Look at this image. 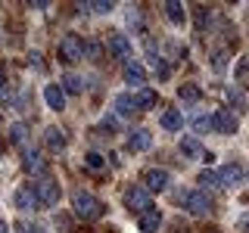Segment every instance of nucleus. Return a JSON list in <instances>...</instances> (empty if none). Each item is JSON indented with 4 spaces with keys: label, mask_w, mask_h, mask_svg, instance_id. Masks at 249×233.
Returning a JSON list of instances; mask_svg holds the SVG:
<instances>
[{
    "label": "nucleus",
    "mask_w": 249,
    "mask_h": 233,
    "mask_svg": "<svg viewBox=\"0 0 249 233\" xmlns=\"http://www.w3.org/2000/svg\"><path fill=\"white\" fill-rule=\"evenodd\" d=\"M178 205H184L193 217H209L212 215V199L199 190H181L178 193Z\"/></svg>",
    "instance_id": "obj_1"
},
{
    "label": "nucleus",
    "mask_w": 249,
    "mask_h": 233,
    "mask_svg": "<svg viewBox=\"0 0 249 233\" xmlns=\"http://www.w3.org/2000/svg\"><path fill=\"white\" fill-rule=\"evenodd\" d=\"M72 212L81 217V221H93V217H100V212H103V205H100V199L93 196V193L88 190H78L72 196Z\"/></svg>",
    "instance_id": "obj_2"
},
{
    "label": "nucleus",
    "mask_w": 249,
    "mask_h": 233,
    "mask_svg": "<svg viewBox=\"0 0 249 233\" xmlns=\"http://www.w3.org/2000/svg\"><path fill=\"white\" fill-rule=\"evenodd\" d=\"M124 205H128L131 212L146 215V212H153V193L146 190V186H128V190H124Z\"/></svg>",
    "instance_id": "obj_3"
},
{
    "label": "nucleus",
    "mask_w": 249,
    "mask_h": 233,
    "mask_svg": "<svg viewBox=\"0 0 249 233\" xmlns=\"http://www.w3.org/2000/svg\"><path fill=\"white\" fill-rule=\"evenodd\" d=\"M35 193H37V202H41V205H56L59 202V181H53L50 174L37 177Z\"/></svg>",
    "instance_id": "obj_4"
},
{
    "label": "nucleus",
    "mask_w": 249,
    "mask_h": 233,
    "mask_svg": "<svg viewBox=\"0 0 249 233\" xmlns=\"http://www.w3.org/2000/svg\"><path fill=\"white\" fill-rule=\"evenodd\" d=\"M81 56H84V41H81V37H78V34L62 37V44H59V59L66 62V66H75Z\"/></svg>",
    "instance_id": "obj_5"
},
{
    "label": "nucleus",
    "mask_w": 249,
    "mask_h": 233,
    "mask_svg": "<svg viewBox=\"0 0 249 233\" xmlns=\"http://www.w3.org/2000/svg\"><path fill=\"white\" fill-rule=\"evenodd\" d=\"M212 128L221 131V134H237V128H240L237 112H233V109H228V106H221V109L212 115Z\"/></svg>",
    "instance_id": "obj_6"
},
{
    "label": "nucleus",
    "mask_w": 249,
    "mask_h": 233,
    "mask_svg": "<svg viewBox=\"0 0 249 233\" xmlns=\"http://www.w3.org/2000/svg\"><path fill=\"white\" fill-rule=\"evenodd\" d=\"M106 47H109V53H112L115 59H128L131 56V37L122 34V31H112V34L106 37Z\"/></svg>",
    "instance_id": "obj_7"
},
{
    "label": "nucleus",
    "mask_w": 249,
    "mask_h": 233,
    "mask_svg": "<svg viewBox=\"0 0 249 233\" xmlns=\"http://www.w3.org/2000/svg\"><path fill=\"white\" fill-rule=\"evenodd\" d=\"M168 183H171V177H168V174H165L162 168H150V171L143 174V186H146V190L153 193V196H156V193H162V190H165Z\"/></svg>",
    "instance_id": "obj_8"
},
{
    "label": "nucleus",
    "mask_w": 249,
    "mask_h": 233,
    "mask_svg": "<svg viewBox=\"0 0 249 233\" xmlns=\"http://www.w3.org/2000/svg\"><path fill=\"white\" fill-rule=\"evenodd\" d=\"M22 168H25L28 174H35V177H44V168H47L44 152L41 150H25V155H22Z\"/></svg>",
    "instance_id": "obj_9"
},
{
    "label": "nucleus",
    "mask_w": 249,
    "mask_h": 233,
    "mask_svg": "<svg viewBox=\"0 0 249 233\" xmlns=\"http://www.w3.org/2000/svg\"><path fill=\"white\" fill-rule=\"evenodd\" d=\"M243 177H246V171L240 168L237 162H228V165L218 168V181H221V186H237Z\"/></svg>",
    "instance_id": "obj_10"
},
{
    "label": "nucleus",
    "mask_w": 249,
    "mask_h": 233,
    "mask_svg": "<svg viewBox=\"0 0 249 233\" xmlns=\"http://www.w3.org/2000/svg\"><path fill=\"white\" fill-rule=\"evenodd\" d=\"M146 59H150V68L156 72L159 81H168V62L159 56V47L156 44H146Z\"/></svg>",
    "instance_id": "obj_11"
},
{
    "label": "nucleus",
    "mask_w": 249,
    "mask_h": 233,
    "mask_svg": "<svg viewBox=\"0 0 249 233\" xmlns=\"http://www.w3.org/2000/svg\"><path fill=\"white\" fill-rule=\"evenodd\" d=\"M16 205L22 208V212H35L41 202H37V193H35V186H19L16 190Z\"/></svg>",
    "instance_id": "obj_12"
},
{
    "label": "nucleus",
    "mask_w": 249,
    "mask_h": 233,
    "mask_svg": "<svg viewBox=\"0 0 249 233\" xmlns=\"http://www.w3.org/2000/svg\"><path fill=\"white\" fill-rule=\"evenodd\" d=\"M128 146L134 152H146L153 146V134L146 128H137V131H131V137H128Z\"/></svg>",
    "instance_id": "obj_13"
},
{
    "label": "nucleus",
    "mask_w": 249,
    "mask_h": 233,
    "mask_svg": "<svg viewBox=\"0 0 249 233\" xmlns=\"http://www.w3.org/2000/svg\"><path fill=\"white\" fill-rule=\"evenodd\" d=\"M140 112L137 103H134V93H119L115 97V115H124V118H134Z\"/></svg>",
    "instance_id": "obj_14"
},
{
    "label": "nucleus",
    "mask_w": 249,
    "mask_h": 233,
    "mask_svg": "<svg viewBox=\"0 0 249 233\" xmlns=\"http://www.w3.org/2000/svg\"><path fill=\"white\" fill-rule=\"evenodd\" d=\"M44 100L53 112H62V109H66V93H62V87H56V84H47L44 87Z\"/></svg>",
    "instance_id": "obj_15"
},
{
    "label": "nucleus",
    "mask_w": 249,
    "mask_h": 233,
    "mask_svg": "<svg viewBox=\"0 0 249 233\" xmlns=\"http://www.w3.org/2000/svg\"><path fill=\"white\" fill-rule=\"evenodd\" d=\"M143 78H146V68H143V62H134V59H128V66H124V81H128V84H143Z\"/></svg>",
    "instance_id": "obj_16"
},
{
    "label": "nucleus",
    "mask_w": 249,
    "mask_h": 233,
    "mask_svg": "<svg viewBox=\"0 0 249 233\" xmlns=\"http://www.w3.org/2000/svg\"><path fill=\"white\" fill-rule=\"evenodd\" d=\"M162 128L165 131H181L184 128V115L178 112V109H165V112H162Z\"/></svg>",
    "instance_id": "obj_17"
},
{
    "label": "nucleus",
    "mask_w": 249,
    "mask_h": 233,
    "mask_svg": "<svg viewBox=\"0 0 249 233\" xmlns=\"http://www.w3.org/2000/svg\"><path fill=\"white\" fill-rule=\"evenodd\" d=\"M162 10H165V19L171 22V25H181V22H184V3H178V0H168Z\"/></svg>",
    "instance_id": "obj_18"
},
{
    "label": "nucleus",
    "mask_w": 249,
    "mask_h": 233,
    "mask_svg": "<svg viewBox=\"0 0 249 233\" xmlns=\"http://www.w3.org/2000/svg\"><path fill=\"white\" fill-rule=\"evenodd\" d=\"M44 140H47V146H50L53 152H62V150H66V137H62V131H59V128H47Z\"/></svg>",
    "instance_id": "obj_19"
},
{
    "label": "nucleus",
    "mask_w": 249,
    "mask_h": 233,
    "mask_svg": "<svg viewBox=\"0 0 249 233\" xmlns=\"http://www.w3.org/2000/svg\"><path fill=\"white\" fill-rule=\"evenodd\" d=\"M228 59H231L228 47H215V50L209 53V62H212V68H215V72H224V66H228Z\"/></svg>",
    "instance_id": "obj_20"
},
{
    "label": "nucleus",
    "mask_w": 249,
    "mask_h": 233,
    "mask_svg": "<svg viewBox=\"0 0 249 233\" xmlns=\"http://www.w3.org/2000/svg\"><path fill=\"white\" fill-rule=\"evenodd\" d=\"M156 100H159V97H156V90H150V87H143V90H137V93H134V103H137L140 112H143V109H153V106H156Z\"/></svg>",
    "instance_id": "obj_21"
},
{
    "label": "nucleus",
    "mask_w": 249,
    "mask_h": 233,
    "mask_svg": "<svg viewBox=\"0 0 249 233\" xmlns=\"http://www.w3.org/2000/svg\"><path fill=\"white\" fill-rule=\"evenodd\" d=\"M159 224H162V215L156 212V208L140 217V230H143V233H156V230H159Z\"/></svg>",
    "instance_id": "obj_22"
},
{
    "label": "nucleus",
    "mask_w": 249,
    "mask_h": 233,
    "mask_svg": "<svg viewBox=\"0 0 249 233\" xmlns=\"http://www.w3.org/2000/svg\"><path fill=\"white\" fill-rule=\"evenodd\" d=\"M181 152L190 155V159H199V155H202V143H199L196 137H184L181 140Z\"/></svg>",
    "instance_id": "obj_23"
},
{
    "label": "nucleus",
    "mask_w": 249,
    "mask_h": 233,
    "mask_svg": "<svg viewBox=\"0 0 249 233\" xmlns=\"http://www.w3.org/2000/svg\"><path fill=\"white\" fill-rule=\"evenodd\" d=\"M190 124H193V131H196V134H209V131H212V115L196 112V115L190 118Z\"/></svg>",
    "instance_id": "obj_24"
},
{
    "label": "nucleus",
    "mask_w": 249,
    "mask_h": 233,
    "mask_svg": "<svg viewBox=\"0 0 249 233\" xmlns=\"http://www.w3.org/2000/svg\"><path fill=\"white\" fill-rule=\"evenodd\" d=\"M199 183L206 186V190H221V181H218V171H209V168H202V171H199Z\"/></svg>",
    "instance_id": "obj_25"
},
{
    "label": "nucleus",
    "mask_w": 249,
    "mask_h": 233,
    "mask_svg": "<svg viewBox=\"0 0 249 233\" xmlns=\"http://www.w3.org/2000/svg\"><path fill=\"white\" fill-rule=\"evenodd\" d=\"M62 93H81V78H78L75 72H69L66 78H62Z\"/></svg>",
    "instance_id": "obj_26"
},
{
    "label": "nucleus",
    "mask_w": 249,
    "mask_h": 233,
    "mask_svg": "<svg viewBox=\"0 0 249 233\" xmlns=\"http://www.w3.org/2000/svg\"><path fill=\"white\" fill-rule=\"evenodd\" d=\"M178 97H181L184 103H196V100H199V87H196V84H184V87L178 90Z\"/></svg>",
    "instance_id": "obj_27"
},
{
    "label": "nucleus",
    "mask_w": 249,
    "mask_h": 233,
    "mask_svg": "<svg viewBox=\"0 0 249 233\" xmlns=\"http://www.w3.org/2000/svg\"><path fill=\"white\" fill-rule=\"evenodd\" d=\"M25 134H28V128L22 121H16L10 128V143H25Z\"/></svg>",
    "instance_id": "obj_28"
},
{
    "label": "nucleus",
    "mask_w": 249,
    "mask_h": 233,
    "mask_svg": "<svg viewBox=\"0 0 249 233\" xmlns=\"http://www.w3.org/2000/svg\"><path fill=\"white\" fill-rule=\"evenodd\" d=\"M228 103L237 109V112H243V109H246V100H243V93H240L237 87H231V90H228Z\"/></svg>",
    "instance_id": "obj_29"
},
{
    "label": "nucleus",
    "mask_w": 249,
    "mask_h": 233,
    "mask_svg": "<svg viewBox=\"0 0 249 233\" xmlns=\"http://www.w3.org/2000/svg\"><path fill=\"white\" fill-rule=\"evenodd\" d=\"M100 53H103V44H100V37H93V41L84 44V56L90 59H100Z\"/></svg>",
    "instance_id": "obj_30"
},
{
    "label": "nucleus",
    "mask_w": 249,
    "mask_h": 233,
    "mask_svg": "<svg viewBox=\"0 0 249 233\" xmlns=\"http://www.w3.org/2000/svg\"><path fill=\"white\" fill-rule=\"evenodd\" d=\"M84 162H88L90 171H103V165H106V159L100 152H88V159H84Z\"/></svg>",
    "instance_id": "obj_31"
},
{
    "label": "nucleus",
    "mask_w": 249,
    "mask_h": 233,
    "mask_svg": "<svg viewBox=\"0 0 249 233\" xmlns=\"http://www.w3.org/2000/svg\"><path fill=\"white\" fill-rule=\"evenodd\" d=\"M165 50H168V56H175V59L184 56V47L178 44V41H165Z\"/></svg>",
    "instance_id": "obj_32"
},
{
    "label": "nucleus",
    "mask_w": 249,
    "mask_h": 233,
    "mask_svg": "<svg viewBox=\"0 0 249 233\" xmlns=\"http://www.w3.org/2000/svg\"><path fill=\"white\" fill-rule=\"evenodd\" d=\"M196 28H209V10L206 6H196Z\"/></svg>",
    "instance_id": "obj_33"
},
{
    "label": "nucleus",
    "mask_w": 249,
    "mask_h": 233,
    "mask_svg": "<svg viewBox=\"0 0 249 233\" xmlns=\"http://www.w3.org/2000/svg\"><path fill=\"white\" fill-rule=\"evenodd\" d=\"M0 103H3V106L16 103V97H13V87H10V84H3V87H0Z\"/></svg>",
    "instance_id": "obj_34"
},
{
    "label": "nucleus",
    "mask_w": 249,
    "mask_h": 233,
    "mask_svg": "<svg viewBox=\"0 0 249 233\" xmlns=\"http://www.w3.org/2000/svg\"><path fill=\"white\" fill-rule=\"evenodd\" d=\"M16 233H41V230H37V227H35L31 221H25V217H22V221L16 224Z\"/></svg>",
    "instance_id": "obj_35"
},
{
    "label": "nucleus",
    "mask_w": 249,
    "mask_h": 233,
    "mask_svg": "<svg viewBox=\"0 0 249 233\" xmlns=\"http://www.w3.org/2000/svg\"><path fill=\"white\" fill-rule=\"evenodd\" d=\"M115 3H109V0H103V3H90V13H97V16H106L109 10H112Z\"/></svg>",
    "instance_id": "obj_36"
},
{
    "label": "nucleus",
    "mask_w": 249,
    "mask_h": 233,
    "mask_svg": "<svg viewBox=\"0 0 249 233\" xmlns=\"http://www.w3.org/2000/svg\"><path fill=\"white\" fill-rule=\"evenodd\" d=\"M28 62H31L35 72H44V56H41V53H28Z\"/></svg>",
    "instance_id": "obj_37"
},
{
    "label": "nucleus",
    "mask_w": 249,
    "mask_h": 233,
    "mask_svg": "<svg viewBox=\"0 0 249 233\" xmlns=\"http://www.w3.org/2000/svg\"><path fill=\"white\" fill-rule=\"evenodd\" d=\"M103 124H106V131H119V128H122V121H119V115H115V112H112V115H106V121H103Z\"/></svg>",
    "instance_id": "obj_38"
},
{
    "label": "nucleus",
    "mask_w": 249,
    "mask_h": 233,
    "mask_svg": "<svg viewBox=\"0 0 249 233\" xmlns=\"http://www.w3.org/2000/svg\"><path fill=\"white\" fill-rule=\"evenodd\" d=\"M131 28H134V31H143V19L137 16V10H131Z\"/></svg>",
    "instance_id": "obj_39"
},
{
    "label": "nucleus",
    "mask_w": 249,
    "mask_h": 233,
    "mask_svg": "<svg viewBox=\"0 0 249 233\" xmlns=\"http://www.w3.org/2000/svg\"><path fill=\"white\" fill-rule=\"evenodd\" d=\"M3 84H6V66L0 62V87H3Z\"/></svg>",
    "instance_id": "obj_40"
},
{
    "label": "nucleus",
    "mask_w": 249,
    "mask_h": 233,
    "mask_svg": "<svg viewBox=\"0 0 249 233\" xmlns=\"http://www.w3.org/2000/svg\"><path fill=\"white\" fill-rule=\"evenodd\" d=\"M243 230H246V233H249V215H246V217H243Z\"/></svg>",
    "instance_id": "obj_41"
},
{
    "label": "nucleus",
    "mask_w": 249,
    "mask_h": 233,
    "mask_svg": "<svg viewBox=\"0 0 249 233\" xmlns=\"http://www.w3.org/2000/svg\"><path fill=\"white\" fill-rule=\"evenodd\" d=\"M0 233H10V227H6V224H3V221H0Z\"/></svg>",
    "instance_id": "obj_42"
},
{
    "label": "nucleus",
    "mask_w": 249,
    "mask_h": 233,
    "mask_svg": "<svg viewBox=\"0 0 249 233\" xmlns=\"http://www.w3.org/2000/svg\"><path fill=\"white\" fill-rule=\"evenodd\" d=\"M0 155H3V143H0Z\"/></svg>",
    "instance_id": "obj_43"
},
{
    "label": "nucleus",
    "mask_w": 249,
    "mask_h": 233,
    "mask_svg": "<svg viewBox=\"0 0 249 233\" xmlns=\"http://www.w3.org/2000/svg\"><path fill=\"white\" fill-rule=\"evenodd\" d=\"M246 181H249V168H246Z\"/></svg>",
    "instance_id": "obj_44"
}]
</instances>
